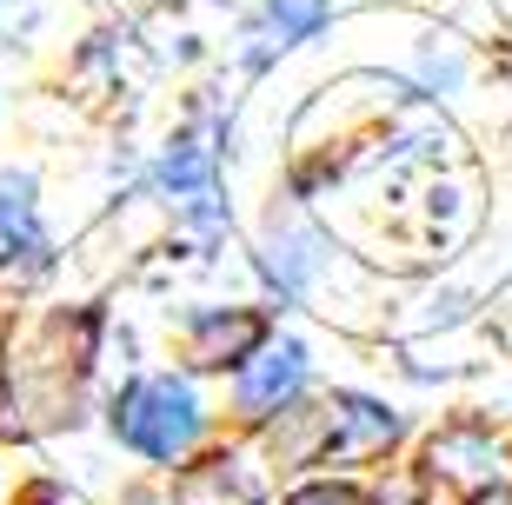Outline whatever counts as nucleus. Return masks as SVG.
I'll return each mask as SVG.
<instances>
[{
  "mask_svg": "<svg viewBox=\"0 0 512 505\" xmlns=\"http://www.w3.org/2000/svg\"><path fill=\"white\" fill-rule=\"evenodd\" d=\"M114 426L133 452L147 459H180L200 432V406H193L187 379H133L114 406Z\"/></svg>",
  "mask_w": 512,
  "mask_h": 505,
  "instance_id": "f03ea898",
  "label": "nucleus"
},
{
  "mask_svg": "<svg viewBox=\"0 0 512 505\" xmlns=\"http://www.w3.org/2000/svg\"><path fill=\"white\" fill-rule=\"evenodd\" d=\"M207 173H213V147L207 140H180L167 160V187H207Z\"/></svg>",
  "mask_w": 512,
  "mask_h": 505,
  "instance_id": "1a4fd4ad",
  "label": "nucleus"
},
{
  "mask_svg": "<svg viewBox=\"0 0 512 505\" xmlns=\"http://www.w3.org/2000/svg\"><path fill=\"white\" fill-rule=\"evenodd\" d=\"M286 505H366L353 486H306V492H293Z\"/></svg>",
  "mask_w": 512,
  "mask_h": 505,
  "instance_id": "9b49d317",
  "label": "nucleus"
},
{
  "mask_svg": "<svg viewBox=\"0 0 512 505\" xmlns=\"http://www.w3.org/2000/svg\"><path fill=\"white\" fill-rule=\"evenodd\" d=\"M326 0H273V27H280V40H300L306 27H320Z\"/></svg>",
  "mask_w": 512,
  "mask_h": 505,
  "instance_id": "9d476101",
  "label": "nucleus"
},
{
  "mask_svg": "<svg viewBox=\"0 0 512 505\" xmlns=\"http://www.w3.org/2000/svg\"><path fill=\"white\" fill-rule=\"evenodd\" d=\"M27 193H34L27 180H0V240L14 246V233H20V240L40 253V240H34V200H27Z\"/></svg>",
  "mask_w": 512,
  "mask_h": 505,
  "instance_id": "6e6552de",
  "label": "nucleus"
},
{
  "mask_svg": "<svg viewBox=\"0 0 512 505\" xmlns=\"http://www.w3.org/2000/svg\"><path fill=\"white\" fill-rule=\"evenodd\" d=\"M473 505H512V486H493V492H473Z\"/></svg>",
  "mask_w": 512,
  "mask_h": 505,
  "instance_id": "f8f14e48",
  "label": "nucleus"
},
{
  "mask_svg": "<svg viewBox=\"0 0 512 505\" xmlns=\"http://www.w3.org/2000/svg\"><path fill=\"white\" fill-rule=\"evenodd\" d=\"M253 339H260V319L253 313H233V319H200V326H193V359H200V366H227V359H240L253 346Z\"/></svg>",
  "mask_w": 512,
  "mask_h": 505,
  "instance_id": "423d86ee",
  "label": "nucleus"
},
{
  "mask_svg": "<svg viewBox=\"0 0 512 505\" xmlns=\"http://www.w3.org/2000/svg\"><path fill=\"white\" fill-rule=\"evenodd\" d=\"M80 366H87V333L67 346V319H47L14 359H7V386H0V426L7 432H40L60 426L74 406Z\"/></svg>",
  "mask_w": 512,
  "mask_h": 505,
  "instance_id": "f257e3e1",
  "label": "nucleus"
},
{
  "mask_svg": "<svg viewBox=\"0 0 512 505\" xmlns=\"http://www.w3.org/2000/svg\"><path fill=\"white\" fill-rule=\"evenodd\" d=\"M320 419V459L326 466H353V459H373L399 439V419L373 399H333V406L313 412Z\"/></svg>",
  "mask_w": 512,
  "mask_h": 505,
  "instance_id": "7ed1b4c3",
  "label": "nucleus"
},
{
  "mask_svg": "<svg viewBox=\"0 0 512 505\" xmlns=\"http://www.w3.org/2000/svg\"><path fill=\"white\" fill-rule=\"evenodd\" d=\"M433 472H446V479L499 472V446H493V439H479V432H453V439H439V446H433Z\"/></svg>",
  "mask_w": 512,
  "mask_h": 505,
  "instance_id": "0eeeda50",
  "label": "nucleus"
},
{
  "mask_svg": "<svg viewBox=\"0 0 512 505\" xmlns=\"http://www.w3.org/2000/svg\"><path fill=\"white\" fill-rule=\"evenodd\" d=\"M173 505H260V479L233 452H220V459H200V466L180 472Z\"/></svg>",
  "mask_w": 512,
  "mask_h": 505,
  "instance_id": "39448f33",
  "label": "nucleus"
},
{
  "mask_svg": "<svg viewBox=\"0 0 512 505\" xmlns=\"http://www.w3.org/2000/svg\"><path fill=\"white\" fill-rule=\"evenodd\" d=\"M306 379V346L300 339H280V346H266V353H253L247 366H240V406L247 412H273L280 399H293V386Z\"/></svg>",
  "mask_w": 512,
  "mask_h": 505,
  "instance_id": "20e7f679",
  "label": "nucleus"
}]
</instances>
